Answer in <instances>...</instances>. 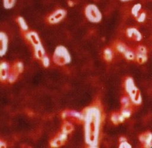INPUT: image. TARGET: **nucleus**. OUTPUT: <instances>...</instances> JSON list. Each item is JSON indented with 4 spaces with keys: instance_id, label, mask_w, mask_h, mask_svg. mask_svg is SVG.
Instances as JSON below:
<instances>
[{
    "instance_id": "f257e3e1",
    "label": "nucleus",
    "mask_w": 152,
    "mask_h": 148,
    "mask_svg": "<svg viewBox=\"0 0 152 148\" xmlns=\"http://www.w3.org/2000/svg\"><path fill=\"white\" fill-rule=\"evenodd\" d=\"M84 141L88 147H98L101 140L104 114L100 102L96 101L85 108L82 112Z\"/></svg>"
},
{
    "instance_id": "f03ea898",
    "label": "nucleus",
    "mask_w": 152,
    "mask_h": 148,
    "mask_svg": "<svg viewBox=\"0 0 152 148\" xmlns=\"http://www.w3.org/2000/svg\"><path fill=\"white\" fill-rule=\"evenodd\" d=\"M124 89L134 106H140L142 103V96L140 90L135 85L134 79L127 76L124 80Z\"/></svg>"
},
{
    "instance_id": "7ed1b4c3",
    "label": "nucleus",
    "mask_w": 152,
    "mask_h": 148,
    "mask_svg": "<svg viewBox=\"0 0 152 148\" xmlns=\"http://www.w3.org/2000/svg\"><path fill=\"white\" fill-rule=\"evenodd\" d=\"M52 60L56 65L64 66L71 63L72 57L69 51L65 46L59 45L56 47Z\"/></svg>"
},
{
    "instance_id": "20e7f679",
    "label": "nucleus",
    "mask_w": 152,
    "mask_h": 148,
    "mask_svg": "<svg viewBox=\"0 0 152 148\" xmlns=\"http://www.w3.org/2000/svg\"><path fill=\"white\" fill-rule=\"evenodd\" d=\"M84 15L90 22L95 24L100 22L103 18L100 10L95 4H89L85 7Z\"/></svg>"
},
{
    "instance_id": "39448f33",
    "label": "nucleus",
    "mask_w": 152,
    "mask_h": 148,
    "mask_svg": "<svg viewBox=\"0 0 152 148\" xmlns=\"http://www.w3.org/2000/svg\"><path fill=\"white\" fill-rule=\"evenodd\" d=\"M61 117L63 120L69 121L72 123L81 124L83 123V113L75 110L66 109L61 113Z\"/></svg>"
},
{
    "instance_id": "423d86ee",
    "label": "nucleus",
    "mask_w": 152,
    "mask_h": 148,
    "mask_svg": "<svg viewBox=\"0 0 152 148\" xmlns=\"http://www.w3.org/2000/svg\"><path fill=\"white\" fill-rule=\"evenodd\" d=\"M66 11L64 8H58L46 17V22L50 24H56L62 21L66 16Z\"/></svg>"
},
{
    "instance_id": "0eeeda50",
    "label": "nucleus",
    "mask_w": 152,
    "mask_h": 148,
    "mask_svg": "<svg viewBox=\"0 0 152 148\" xmlns=\"http://www.w3.org/2000/svg\"><path fill=\"white\" fill-rule=\"evenodd\" d=\"M135 51V60L139 64H144L148 59V49L147 48L142 45L137 46Z\"/></svg>"
},
{
    "instance_id": "6e6552de",
    "label": "nucleus",
    "mask_w": 152,
    "mask_h": 148,
    "mask_svg": "<svg viewBox=\"0 0 152 148\" xmlns=\"http://www.w3.org/2000/svg\"><path fill=\"white\" fill-rule=\"evenodd\" d=\"M68 134L60 131L57 134L52 138L50 142V146L51 147H59L65 145L68 139Z\"/></svg>"
},
{
    "instance_id": "1a4fd4ad",
    "label": "nucleus",
    "mask_w": 152,
    "mask_h": 148,
    "mask_svg": "<svg viewBox=\"0 0 152 148\" xmlns=\"http://www.w3.org/2000/svg\"><path fill=\"white\" fill-rule=\"evenodd\" d=\"M23 36L25 38L26 41L28 42L33 48L42 44L39 35L34 31L28 30L26 32H23Z\"/></svg>"
},
{
    "instance_id": "9d476101",
    "label": "nucleus",
    "mask_w": 152,
    "mask_h": 148,
    "mask_svg": "<svg viewBox=\"0 0 152 148\" xmlns=\"http://www.w3.org/2000/svg\"><path fill=\"white\" fill-rule=\"evenodd\" d=\"M10 68L11 64H10L8 62H0V82L2 83H7Z\"/></svg>"
},
{
    "instance_id": "9b49d317",
    "label": "nucleus",
    "mask_w": 152,
    "mask_h": 148,
    "mask_svg": "<svg viewBox=\"0 0 152 148\" xmlns=\"http://www.w3.org/2000/svg\"><path fill=\"white\" fill-rule=\"evenodd\" d=\"M126 36L130 40L134 41H141L142 39V36L141 32L136 27H129L126 31Z\"/></svg>"
},
{
    "instance_id": "f8f14e48",
    "label": "nucleus",
    "mask_w": 152,
    "mask_h": 148,
    "mask_svg": "<svg viewBox=\"0 0 152 148\" xmlns=\"http://www.w3.org/2000/svg\"><path fill=\"white\" fill-rule=\"evenodd\" d=\"M8 47V37L5 32L0 31V57L7 54Z\"/></svg>"
},
{
    "instance_id": "ddd939ff",
    "label": "nucleus",
    "mask_w": 152,
    "mask_h": 148,
    "mask_svg": "<svg viewBox=\"0 0 152 148\" xmlns=\"http://www.w3.org/2000/svg\"><path fill=\"white\" fill-rule=\"evenodd\" d=\"M151 139L152 134L150 131H146L141 133L139 136V140L143 147L150 148L151 147Z\"/></svg>"
},
{
    "instance_id": "4468645a",
    "label": "nucleus",
    "mask_w": 152,
    "mask_h": 148,
    "mask_svg": "<svg viewBox=\"0 0 152 148\" xmlns=\"http://www.w3.org/2000/svg\"><path fill=\"white\" fill-rule=\"evenodd\" d=\"M33 54H34V57L38 60H41V59L46 54V50L45 49L44 46L42 45H40L39 46H37L33 48Z\"/></svg>"
},
{
    "instance_id": "2eb2a0df",
    "label": "nucleus",
    "mask_w": 152,
    "mask_h": 148,
    "mask_svg": "<svg viewBox=\"0 0 152 148\" xmlns=\"http://www.w3.org/2000/svg\"><path fill=\"white\" fill-rule=\"evenodd\" d=\"M111 121L113 125H118L125 121L126 119L123 117L120 112H113L110 116Z\"/></svg>"
},
{
    "instance_id": "dca6fc26",
    "label": "nucleus",
    "mask_w": 152,
    "mask_h": 148,
    "mask_svg": "<svg viewBox=\"0 0 152 148\" xmlns=\"http://www.w3.org/2000/svg\"><path fill=\"white\" fill-rule=\"evenodd\" d=\"M114 57V52L110 47H106L103 52V58L107 63H110Z\"/></svg>"
},
{
    "instance_id": "f3484780",
    "label": "nucleus",
    "mask_w": 152,
    "mask_h": 148,
    "mask_svg": "<svg viewBox=\"0 0 152 148\" xmlns=\"http://www.w3.org/2000/svg\"><path fill=\"white\" fill-rule=\"evenodd\" d=\"M74 130V126L72 122L66 120H64V123L61 127V131L66 133V134H70Z\"/></svg>"
},
{
    "instance_id": "a211bd4d",
    "label": "nucleus",
    "mask_w": 152,
    "mask_h": 148,
    "mask_svg": "<svg viewBox=\"0 0 152 148\" xmlns=\"http://www.w3.org/2000/svg\"><path fill=\"white\" fill-rule=\"evenodd\" d=\"M16 22L18 24V25L20 27V31L23 33L28 31V26L27 22L24 19V18L22 17V16H18L16 18Z\"/></svg>"
},
{
    "instance_id": "6ab92c4d",
    "label": "nucleus",
    "mask_w": 152,
    "mask_h": 148,
    "mask_svg": "<svg viewBox=\"0 0 152 148\" xmlns=\"http://www.w3.org/2000/svg\"><path fill=\"white\" fill-rule=\"evenodd\" d=\"M114 48H115V50L117 52L123 55L129 47L127 45H126L124 43H123L122 41H116L115 43V44H114Z\"/></svg>"
},
{
    "instance_id": "aec40b11",
    "label": "nucleus",
    "mask_w": 152,
    "mask_h": 148,
    "mask_svg": "<svg viewBox=\"0 0 152 148\" xmlns=\"http://www.w3.org/2000/svg\"><path fill=\"white\" fill-rule=\"evenodd\" d=\"M19 75H20V74L17 73V71L12 68V65H11L10 71L7 82L9 83H11V84L14 83L18 80Z\"/></svg>"
},
{
    "instance_id": "412c9836",
    "label": "nucleus",
    "mask_w": 152,
    "mask_h": 148,
    "mask_svg": "<svg viewBox=\"0 0 152 148\" xmlns=\"http://www.w3.org/2000/svg\"><path fill=\"white\" fill-rule=\"evenodd\" d=\"M122 55L128 61L135 60V51L134 49H132L131 48H129Z\"/></svg>"
},
{
    "instance_id": "4be33fe9",
    "label": "nucleus",
    "mask_w": 152,
    "mask_h": 148,
    "mask_svg": "<svg viewBox=\"0 0 152 148\" xmlns=\"http://www.w3.org/2000/svg\"><path fill=\"white\" fill-rule=\"evenodd\" d=\"M11 65L12 68L20 74H22L23 70H24V65H23V63L21 61H15L13 64H11Z\"/></svg>"
},
{
    "instance_id": "5701e85b",
    "label": "nucleus",
    "mask_w": 152,
    "mask_h": 148,
    "mask_svg": "<svg viewBox=\"0 0 152 148\" xmlns=\"http://www.w3.org/2000/svg\"><path fill=\"white\" fill-rule=\"evenodd\" d=\"M142 10H143L142 8L141 4L140 3H137L132 7L131 9V14L133 17L136 19Z\"/></svg>"
},
{
    "instance_id": "b1692460",
    "label": "nucleus",
    "mask_w": 152,
    "mask_h": 148,
    "mask_svg": "<svg viewBox=\"0 0 152 148\" xmlns=\"http://www.w3.org/2000/svg\"><path fill=\"white\" fill-rule=\"evenodd\" d=\"M121 108H129L134 106V105L132 104L129 97H128L127 95H124V96L121 97Z\"/></svg>"
},
{
    "instance_id": "393cba45",
    "label": "nucleus",
    "mask_w": 152,
    "mask_h": 148,
    "mask_svg": "<svg viewBox=\"0 0 152 148\" xmlns=\"http://www.w3.org/2000/svg\"><path fill=\"white\" fill-rule=\"evenodd\" d=\"M133 108L129 107V108H121V111H119L121 114L123 116L126 120V119L129 118L132 114L133 111Z\"/></svg>"
},
{
    "instance_id": "a878e982",
    "label": "nucleus",
    "mask_w": 152,
    "mask_h": 148,
    "mask_svg": "<svg viewBox=\"0 0 152 148\" xmlns=\"http://www.w3.org/2000/svg\"><path fill=\"white\" fill-rule=\"evenodd\" d=\"M118 142H119V146H118V147L120 148H129L132 147V146L127 142L126 138L124 136H122L119 138Z\"/></svg>"
},
{
    "instance_id": "bb28decb",
    "label": "nucleus",
    "mask_w": 152,
    "mask_h": 148,
    "mask_svg": "<svg viewBox=\"0 0 152 148\" xmlns=\"http://www.w3.org/2000/svg\"><path fill=\"white\" fill-rule=\"evenodd\" d=\"M17 0H3V6L5 9H12L15 5Z\"/></svg>"
},
{
    "instance_id": "cd10ccee",
    "label": "nucleus",
    "mask_w": 152,
    "mask_h": 148,
    "mask_svg": "<svg viewBox=\"0 0 152 148\" xmlns=\"http://www.w3.org/2000/svg\"><path fill=\"white\" fill-rule=\"evenodd\" d=\"M40 61H41L42 66L45 67V68H48V67H50V66L51 64V60H50V57L46 54L43 57H42Z\"/></svg>"
},
{
    "instance_id": "c85d7f7f",
    "label": "nucleus",
    "mask_w": 152,
    "mask_h": 148,
    "mask_svg": "<svg viewBox=\"0 0 152 148\" xmlns=\"http://www.w3.org/2000/svg\"><path fill=\"white\" fill-rule=\"evenodd\" d=\"M146 18V13L144 10H142L140 15L136 18V20L137 22H138L140 23H142L145 21Z\"/></svg>"
},
{
    "instance_id": "c756f323",
    "label": "nucleus",
    "mask_w": 152,
    "mask_h": 148,
    "mask_svg": "<svg viewBox=\"0 0 152 148\" xmlns=\"http://www.w3.org/2000/svg\"><path fill=\"white\" fill-rule=\"evenodd\" d=\"M7 147L6 142L0 139V148H3V147Z\"/></svg>"
},
{
    "instance_id": "7c9ffc66",
    "label": "nucleus",
    "mask_w": 152,
    "mask_h": 148,
    "mask_svg": "<svg viewBox=\"0 0 152 148\" xmlns=\"http://www.w3.org/2000/svg\"><path fill=\"white\" fill-rule=\"evenodd\" d=\"M69 4L70 7H73L74 3H73L72 1H69Z\"/></svg>"
},
{
    "instance_id": "2f4dec72",
    "label": "nucleus",
    "mask_w": 152,
    "mask_h": 148,
    "mask_svg": "<svg viewBox=\"0 0 152 148\" xmlns=\"http://www.w3.org/2000/svg\"><path fill=\"white\" fill-rule=\"evenodd\" d=\"M120 1L122 2H129L132 1V0H120Z\"/></svg>"
}]
</instances>
